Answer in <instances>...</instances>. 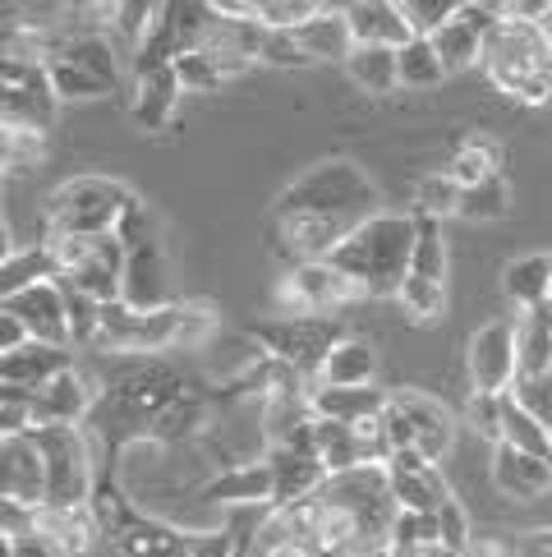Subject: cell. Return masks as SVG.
I'll return each instance as SVG.
<instances>
[{
  "label": "cell",
  "instance_id": "obj_28",
  "mask_svg": "<svg viewBox=\"0 0 552 557\" xmlns=\"http://www.w3.org/2000/svg\"><path fill=\"white\" fill-rule=\"evenodd\" d=\"M502 295L516 313H535L543 309V300L552 295V282H548V253H525V258H511L502 268Z\"/></svg>",
  "mask_w": 552,
  "mask_h": 557
},
{
  "label": "cell",
  "instance_id": "obj_2",
  "mask_svg": "<svg viewBox=\"0 0 552 557\" xmlns=\"http://www.w3.org/2000/svg\"><path fill=\"white\" fill-rule=\"evenodd\" d=\"M410 249H414V216L378 212L346 245L331 249V258H323V263L337 268L360 290V300H397L410 268Z\"/></svg>",
  "mask_w": 552,
  "mask_h": 557
},
{
  "label": "cell",
  "instance_id": "obj_9",
  "mask_svg": "<svg viewBox=\"0 0 552 557\" xmlns=\"http://www.w3.org/2000/svg\"><path fill=\"white\" fill-rule=\"evenodd\" d=\"M465 373H469V392L479 396H506L516 387V332H511V318H492V323L469 332Z\"/></svg>",
  "mask_w": 552,
  "mask_h": 557
},
{
  "label": "cell",
  "instance_id": "obj_21",
  "mask_svg": "<svg viewBox=\"0 0 552 557\" xmlns=\"http://www.w3.org/2000/svg\"><path fill=\"white\" fill-rule=\"evenodd\" d=\"M346 10V24H350V42L354 47H387V51H401L410 42V28L397 10V0H350Z\"/></svg>",
  "mask_w": 552,
  "mask_h": 557
},
{
  "label": "cell",
  "instance_id": "obj_34",
  "mask_svg": "<svg viewBox=\"0 0 552 557\" xmlns=\"http://www.w3.org/2000/svg\"><path fill=\"white\" fill-rule=\"evenodd\" d=\"M138 511H143V507H138L115 480H97V488H92V497H88V516H92V525H97V534H102L106 544L134 521Z\"/></svg>",
  "mask_w": 552,
  "mask_h": 557
},
{
  "label": "cell",
  "instance_id": "obj_43",
  "mask_svg": "<svg viewBox=\"0 0 552 557\" xmlns=\"http://www.w3.org/2000/svg\"><path fill=\"white\" fill-rule=\"evenodd\" d=\"M461 429H469L475 437H484V443L498 447L502 443V396H479V392H469V401L465 410L456 414Z\"/></svg>",
  "mask_w": 552,
  "mask_h": 557
},
{
  "label": "cell",
  "instance_id": "obj_58",
  "mask_svg": "<svg viewBox=\"0 0 552 557\" xmlns=\"http://www.w3.org/2000/svg\"><path fill=\"white\" fill-rule=\"evenodd\" d=\"M548 282H552V253H548Z\"/></svg>",
  "mask_w": 552,
  "mask_h": 557
},
{
  "label": "cell",
  "instance_id": "obj_24",
  "mask_svg": "<svg viewBox=\"0 0 552 557\" xmlns=\"http://www.w3.org/2000/svg\"><path fill=\"white\" fill-rule=\"evenodd\" d=\"M37 534H42L55 557H88L97 540H102L88 507H42L37 511Z\"/></svg>",
  "mask_w": 552,
  "mask_h": 557
},
{
  "label": "cell",
  "instance_id": "obj_17",
  "mask_svg": "<svg viewBox=\"0 0 552 557\" xmlns=\"http://www.w3.org/2000/svg\"><path fill=\"white\" fill-rule=\"evenodd\" d=\"M18 323H24L28 342H42V346H70V323H65V295L55 282H37L28 286L24 295H14V300L5 305Z\"/></svg>",
  "mask_w": 552,
  "mask_h": 557
},
{
  "label": "cell",
  "instance_id": "obj_12",
  "mask_svg": "<svg viewBox=\"0 0 552 557\" xmlns=\"http://www.w3.org/2000/svg\"><path fill=\"white\" fill-rule=\"evenodd\" d=\"M276 295H281L286 313H309V318H337L346 305L360 300V290H354L331 263H300V268H290Z\"/></svg>",
  "mask_w": 552,
  "mask_h": 557
},
{
  "label": "cell",
  "instance_id": "obj_46",
  "mask_svg": "<svg viewBox=\"0 0 552 557\" xmlns=\"http://www.w3.org/2000/svg\"><path fill=\"white\" fill-rule=\"evenodd\" d=\"M318 14V0H259V24L276 33H294Z\"/></svg>",
  "mask_w": 552,
  "mask_h": 557
},
{
  "label": "cell",
  "instance_id": "obj_53",
  "mask_svg": "<svg viewBox=\"0 0 552 557\" xmlns=\"http://www.w3.org/2000/svg\"><path fill=\"white\" fill-rule=\"evenodd\" d=\"M387 557H461V553H451L447 544H410V548H391Z\"/></svg>",
  "mask_w": 552,
  "mask_h": 557
},
{
  "label": "cell",
  "instance_id": "obj_18",
  "mask_svg": "<svg viewBox=\"0 0 552 557\" xmlns=\"http://www.w3.org/2000/svg\"><path fill=\"white\" fill-rule=\"evenodd\" d=\"M180 97H185L180 92V78H175L171 65H162V70H138V74H129V121L138 129H148V134L166 129L175 107H180Z\"/></svg>",
  "mask_w": 552,
  "mask_h": 557
},
{
  "label": "cell",
  "instance_id": "obj_22",
  "mask_svg": "<svg viewBox=\"0 0 552 557\" xmlns=\"http://www.w3.org/2000/svg\"><path fill=\"white\" fill-rule=\"evenodd\" d=\"M74 369V350L65 346H42V342H24L18 350L0 355V383L5 387H24V392H37L47 377Z\"/></svg>",
  "mask_w": 552,
  "mask_h": 557
},
{
  "label": "cell",
  "instance_id": "obj_26",
  "mask_svg": "<svg viewBox=\"0 0 552 557\" xmlns=\"http://www.w3.org/2000/svg\"><path fill=\"white\" fill-rule=\"evenodd\" d=\"M111 548L121 557H189L185 553V530L162 521V516H152V511H138L134 521L111 540Z\"/></svg>",
  "mask_w": 552,
  "mask_h": 557
},
{
  "label": "cell",
  "instance_id": "obj_42",
  "mask_svg": "<svg viewBox=\"0 0 552 557\" xmlns=\"http://www.w3.org/2000/svg\"><path fill=\"white\" fill-rule=\"evenodd\" d=\"M506 212H511V189H506L502 175H498V181L475 185V189H461L456 216H465V222H502Z\"/></svg>",
  "mask_w": 552,
  "mask_h": 557
},
{
  "label": "cell",
  "instance_id": "obj_39",
  "mask_svg": "<svg viewBox=\"0 0 552 557\" xmlns=\"http://www.w3.org/2000/svg\"><path fill=\"white\" fill-rule=\"evenodd\" d=\"M397 305L405 309V318L414 327H432V323H442V313H447V286L405 276L401 290H397Z\"/></svg>",
  "mask_w": 552,
  "mask_h": 557
},
{
  "label": "cell",
  "instance_id": "obj_45",
  "mask_svg": "<svg viewBox=\"0 0 552 557\" xmlns=\"http://www.w3.org/2000/svg\"><path fill=\"white\" fill-rule=\"evenodd\" d=\"M397 10L414 37H432L451 14H456V0H397Z\"/></svg>",
  "mask_w": 552,
  "mask_h": 557
},
{
  "label": "cell",
  "instance_id": "obj_6",
  "mask_svg": "<svg viewBox=\"0 0 552 557\" xmlns=\"http://www.w3.org/2000/svg\"><path fill=\"white\" fill-rule=\"evenodd\" d=\"M129 203L134 189L111 175H74L47 198V235H115Z\"/></svg>",
  "mask_w": 552,
  "mask_h": 557
},
{
  "label": "cell",
  "instance_id": "obj_15",
  "mask_svg": "<svg viewBox=\"0 0 552 557\" xmlns=\"http://www.w3.org/2000/svg\"><path fill=\"white\" fill-rule=\"evenodd\" d=\"M0 497L24 503V507L47 503V466H42V451H37L33 433L0 437Z\"/></svg>",
  "mask_w": 552,
  "mask_h": 557
},
{
  "label": "cell",
  "instance_id": "obj_3",
  "mask_svg": "<svg viewBox=\"0 0 552 557\" xmlns=\"http://www.w3.org/2000/svg\"><path fill=\"white\" fill-rule=\"evenodd\" d=\"M212 309L208 305H171L156 313H138L129 305H102L97 318L92 350L97 355H166L175 346H193L199 336L212 332Z\"/></svg>",
  "mask_w": 552,
  "mask_h": 557
},
{
  "label": "cell",
  "instance_id": "obj_25",
  "mask_svg": "<svg viewBox=\"0 0 552 557\" xmlns=\"http://www.w3.org/2000/svg\"><path fill=\"white\" fill-rule=\"evenodd\" d=\"M313 387H378V350L360 336H341L313 377Z\"/></svg>",
  "mask_w": 552,
  "mask_h": 557
},
{
  "label": "cell",
  "instance_id": "obj_51",
  "mask_svg": "<svg viewBox=\"0 0 552 557\" xmlns=\"http://www.w3.org/2000/svg\"><path fill=\"white\" fill-rule=\"evenodd\" d=\"M456 18H461L469 33L488 37L492 28L502 24V10H498V0H479V5H475V0H461V5H456Z\"/></svg>",
  "mask_w": 552,
  "mask_h": 557
},
{
  "label": "cell",
  "instance_id": "obj_38",
  "mask_svg": "<svg viewBox=\"0 0 552 557\" xmlns=\"http://www.w3.org/2000/svg\"><path fill=\"white\" fill-rule=\"evenodd\" d=\"M447 78L442 61H438V51L428 47V37H410V42L397 51V88H438Z\"/></svg>",
  "mask_w": 552,
  "mask_h": 557
},
{
  "label": "cell",
  "instance_id": "obj_5",
  "mask_svg": "<svg viewBox=\"0 0 552 557\" xmlns=\"http://www.w3.org/2000/svg\"><path fill=\"white\" fill-rule=\"evenodd\" d=\"M42 249L51 258V282L84 290L97 305L121 300L125 245L115 235H47Z\"/></svg>",
  "mask_w": 552,
  "mask_h": 557
},
{
  "label": "cell",
  "instance_id": "obj_40",
  "mask_svg": "<svg viewBox=\"0 0 552 557\" xmlns=\"http://www.w3.org/2000/svg\"><path fill=\"white\" fill-rule=\"evenodd\" d=\"M456 208H461V185L451 181L447 171L419 175V185H414V216H428V222H447V216H456Z\"/></svg>",
  "mask_w": 552,
  "mask_h": 557
},
{
  "label": "cell",
  "instance_id": "obj_33",
  "mask_svg": "<svg viewBox=\"0 0 552 557\" xmlns=\"http://www.w3.org/2000/svg\"><path fill=\"white\" fill-rule=\"evenodd\" d=\"M502 447L511 451H525V456H543V461H552V433L529 414L516 396H502Z\"/></svg>",
  "mask_w": 552,
  "mask_h": 557
},
{
  "label": "cell",
  "instance_id": "obj_37",
  "mask_svg": "<svg viewBox=\"0 0 552 557\" xmlns=\"http://www.w3.org/2000/svg\"><path fill=\"white\" fill-rule=\"evenodd\" d=\"M37 282H51V258L42 245H28V249H14L5 263H0V305H10L14 295H24Z\"/></svg>",
  "mask_w": 552,
  "mask_h": 557
},
{
  "label": "cell",
  "instance_id": "obj_11",
  "mask_svg": "<svg viewBox=\"0 0 552 557\" xmlns=\"http://www.w3.org/2000/svg\"><path fill=\"white\" fill-rule=\"evenodd\" d=\"M102 396V383L88 369H65L47 377L42 387L28 396V429H61V424H88V414Z\"/></svg>",
  "mask_w": 552,
  "mask_h": 557
},
{
  "label": "cell",
  "instance_id": "obj_56",
  "mask_svg": "<svg viewBox=\"0 0 552 557\" xmlns=\"http://www.w3.org/2000/svg\"><path fill=\"white\" fill-rule=\"evenodd\" d=\"M539 318H543V323H548V332H552V295H548V300H543V309H539Z\"/></svg>",
  "mask_w": 552,
  "mask_h": 557
},
{
  "label": "cell",
  "instance_id": "obj_10",
  "mask_svg": "<svg viewBox=\"0 0 552 557\" xmlns=\"http://www.w3.org/2000/svg\"><path fill=\"white\" fill-rule=\"evenodd\" d=\"M387 396H391V406L405 414V424H410V451L419 456V461L438 466V461H447V456L456 451L461 420H456V410H451V406H442L438 396H428L419 387H401V392H387Z\"/></svg>",
  "mask_w": 552,
  "mask_h": 557
},
{
  "label": "cell",
  "instance_id": "obj_29",
  "mask_svg": "<svg viewBox=\"0 0 552 557\" xmlns=\"http://www.w3.org/2000/svg\"><path fill=\"white\" fill-rule=\"evenodd\" d=\"M447 175L461 189H475L484 181H498V175H502V144H498V138H488V134L461 138L456 152H451V162H447Z\"/></svg>",
  "mask_w": 552,
  "mask_h": 557
},
{
  "label": "cell",
  "instance_id": "obj_57",
  "mask_svg": "<svg viewBox=\"0 0 552 557\" xmlns=\"http://www.w3.org/2000/svg\"><path fill=\"white\" fill-rule=\"evenodd\" d=\"M0 557H14V540H5V534H0Z\"/></svg>",
  "mask_w": 552,
  "mask_h": 557
},
{
  "label": "cell",
  "instance_id": "obj_8",
  "mask_svg": "<svg viewBox=\"0 0 552 557\" xmlns=\"http://www.w3.org/2000/svg\"><path fill=\"white\" fill-rule=\"evenodd\" d=\"M249 336L267 350V360H276L281 369L300 373L304 383H313L323 369V360L331 355V346L341 342L346 323L341 318H309V313H281L272 318V323H253Z\"/></svg>",
  "mask_w": 552,
  "mask_h": 557
},
{
  "label": "cell",
  "instance_id": "obj_1",
  "mask_svg": "<svg viewBox=\"0 0 552 557\" xmlns=\"http://www.w3.org/2000/svg\"><path fill=\"white\" fill-rule=\"evenodd\" d=\"M378 212L382 189L368 181V171L350 157H327L272 198L267 240L272 253L290 268L323 263V258H331V249L346 245Z\"/></svg>",
  "mask_w": 552,
  "mask_h": 557
},
{
  "label": "cell",
  "instance_id": "obj_32",
  "mask_svg": "<svg viewBox=\"0 0 552 557\" xmlns=\"http://www.w3.org/2000/svg\"><path fill=\"white\" fill-rule=\"evenodd\" d=\"M346 74H350V84L360 92H368V97L397 92V51H387V47H354L346 55Z\"/></svg>",
  "mask_w": 552,
  "mask_h": 557
},
{
  "label": "cell",
  "instance_id": "obj_36",
  "mask_svg": "<svg viewBox=\"0 0 552 557\" xmlns=\"http://www.w3.org/2000/svg\"><path fill=\"white\" fill-rule=\"evenodd\" d=\"M428 47L438 51V61H442V70H447V78L451 74H461V70H475L479 65V47H484V37L479 33H469L456 14L447 18V24L428 37Z\"/></svg>",
  "mask_w": 552,
  "mask_h": 557
},
{
  "label": "cell",
  "instance_id": "obj_13",
  "mask_svg": "<svg viewBox=\"0 0 552 557\" xmlns=\"http://www.w3.org/2000/svg\"><path fill=\"white\" fill-rule=\"evenodd\" d=\"M382 470H387V488H391V503H397V511L438 516L451 497H456V493H451V484L442 480V470L419 461L414 451H397Z\"/></svg>",
  "mask_w": 552,
  "mask_h": 557
},
{
  "label": "cell",
  "instance_id": "obj_47",
  "mask_svg": "<svg viewBox=\"0 0 552 557\" xmlns=\"http://www.w3.org/2000/svg\"><path fill=\"white\" fill-rule=\"evenodd\" d=\"M175 78H180V92H212V88H222L226 78L222 70H216L203 51H185V55H175Z\"/></svg>",
  "mask_w": 552,
  "mask_h": 557
},
{
  "label": "cell",
  "instance_id": "obj_52",
  "mask_svg": "<svg viewBox=\"0 0 552 557\" xmlns=\"http://www.w3.org/2000/svg\"><path fill=\"white\" fill-rule=\"evenodd\" d=\"M28 342V332H24V323H18V318L0 305V355H10V350H18Z\"/></svg>",
  "mask_w": 552,
  "mask_h": 557
},
{
  "label": "cell",
  "instance_id": "obj_44",
  "mask_svg": "<svg viewBox=\"0 0 552 557\" xmlns=\"http://www.w3.org/2000/svg\"><path fill=\"white\" fill-rule=\"evenodd\" d=\"M61 286V282H55ZM65 295V323H70V346H84L92 350V336H97V318H102V305L88 300L84 290H74V286H61Z\"/></svg>",
  "mask_w": 552,
  "mask_h": 557
},
{
  "label": "cell",
  "instance_id": "obj_48",
  "mask_svg": "<svg viewBox=\"0 0 552 557\" xmlns=\"http://www.w3.org/2000/svg\"><path fill=\"white\" fill-rule=\"evenodd\" d=\"M259 65H276V70H294V65H309L294 33H276V28H263V42H259Z\"/></svg>",
  "mask_w": 552,
  "mask_h": 557
},
{
  "label": "cell",
  "instance_id": "obj_55",
  "mask_svg": "<svg viewBox=\"0 0 552 557\" xmlns=\"http://www.w3.org/2000/svg\"><path fill=\"white\" fill-rule=\"evenodd\" d=\"M10 253H14V231H10L5 216H0V263H5Z\"/></svg>",
  "mask_w": 552,
  "mask_h": 557
},
{
  "label": "cell",
  "instance_id": "obj_41",
  "mask_svg": "<svg viewBox=\"0 0 552 557\" xmlns=\"http://www.w3.org/2000/svg\"><path fill=\"white\" fill-rule=\"evenodd\" d=\"M47 84L55 102H97V97H111L115 88H106L102 78H92L88 70L65 65V61H51L47 65Z\"/></svg>",
  "mask_w": 552,
  "mask_h": 557
},
{
  "label": "cell",
  "instance_id": "obj_35",
  "mask_svg": "<svg viewBox=\"0 0 552 557\" xmlns=\"http://www.w3.org/2000/svg\"><path fill=\"white\" fill-rule=\"evenodd\" d=\"M37 162H47V134L0 121V175H24Z\"/></svg>",
  "mask_w": 552,
  "mask_h": 557
},
{
  "label": "cell",
  "instance_id": "obj_49",
  "mask_svg": "<svg viewBox=\"0 0 552 557\" xmlns=\"http://www.w3.org/2000/svg\"><path fill=\"white\" fill-rule=\"evenodd\" d=\"M438 540L451 548V553H461L465 557V548H469V540H475V530H469V511L451 497V503L438 511Z\"/></svg>",
  "mask_w": 552,
  "mask_h": 557
},
{
  "label": "cell",
  "instance_id": "obj_30",
  "mask_svg": "<svg viewBox=\"0 0 552 557\" xmlns=\"http://www.w3.org/2000/svg\"><path fill=\"white\" fill-rule=\"evenodd\" d=\"M313 456H318V466L327 470V480H331V474L368 466L354 424H337V420H313Z\"/></svg>",
  "mask_w": 552,
  "mask_h": 557
},
{
  "label": "cell",
  "instance_id": "obj_23",
  "mask_svg": "<svg viewBox=\"0 0 552 557\" xmlns=\"http://www.w3.org/2000/svg\"><path fill=\"white\" fill-rule=\"evenodd\" d=\"M294 42H300L304 61L309 65H346V55L354 51L350 42V24H346V10L341 5H318V14L309 24L294 28Z\"/></svg>",
  "mask_w": 552,
  "mask_h": 557
},
{
  "label": "cell",
  "instance_id": "obj_27",
  "mask_svg": "<svg viewBox=\"0 0 552 557\" xmlns=\"http://www.w3.org/2000/svg\"><path fill=\"white\" fill-rule=\"evenodd\" d=\"M313 420H337V424H360L382 414L387 392L382 387H313L309 392Z\"/></svg>",
  "mask_w": 552,
  "mask_h": 557
},
{
  "label": "cell",
  "instance_id": "obj_50",
  "mask_svg": "<svg viewBox=\"0 0 552 557\" xmlns=\"http://www.w3.org/2000/svg\"><path fill=\"white\" fill-rule=\"evenodd\" d=\"M37 511L42 507H24V503H10V497H0V534L5 540H28V534H37Z\"/></svg>",
  "mask_w": 552,
  "mask_h": 557
},
{
  "label": "cell",
  "instance_id": "obj_31",
  "mask_svg": "<svg viewBox=\"0 0 552 557\" xmlns=\"http://www.w3.org/2000/svg\"><path fill=\"white\" fill-rule=\"evenodd\" d=\"M511 332H516V383L520 377H543L552 364V332L539 309L511 318Z\"/></svg>",
  "mask_w": 552,
  "mask_h": 557
},
{
  "label": "cell",
  "instance_id": "obj_54",
  "mask_svg": "<svg viewBox=\"0 0 552 557\" xmlns=\"http://www.w3.org/2000/svg\"><path fill=\"white\" fill-rule=\"evenodd\" d=\"M14 557H55V553L47 548L42 534H28V540H18V544H14Z\"/></svg>",
  "mask_w": 552,
  "mask_h": 557
},
{
  "label": "cell",
  "instance_id": "obj_19",
  "mask_svg": "<svg viewBox=\"0 0 552 557\" xmlns=\"http://www.w3.org/2000/svg\"><path fill=\"white\" fill-rule=\"evenodd\" d=\"M492 488H498L506 503H539V497L552 493V461L543 456H525V451H511V447H492Z\"/></svg>",
  "mask_w": 552,
  "mask_h": 557
},
{
  "label": "cell",
  "instance_id": "obj_7",
  "mask_svg": "<svg viewBox=\"0 0 552 557\" xmlns=\"http://www.w3.org/2000/svg\"><path fill=\"white\" fill-rule=\"evenodd\" d=\"M47 466V503L42 507H88L97 488V443L84 424L28 429Z\"/></svg>",
  "mask_w": 552,
  "mask_h": 557
},
{
  "label": "cell",
  "instance_id": "obj_20",
  "mask_svg": "<svg viewBox=\"0 0 552 557\" xmlns=\"http://www.w3.org/2000/svg\"><path fill=\"white\" fill-rule=\"evenodd\" d=\"M267 470H272V507H294L313 497L323 484H327V470L318 466L313 451H300V447H267Z\"/></svg>",
  "mask_w": 552,
  "mask_h": 557
},
{
  "label": "cell",
  "instance_id": "obj_14",
  "mask_svg": "<svg viewBox=\"0 0 552 557\" xmlns=\"http://www.w3.org/2000/svg\"><path fill=\"white\" fill-rule=\"evenodd\" d=\"M121 305L138 313H156L171 309V268H166V249L162 240H143V245H125V272H121Z\"/></svg>",
  "mask_w": 552,
  "mask_h": 557
},
{
  "label": "cell",
  "instance_id": "obj_16",
  "mask_svg": "<svg viewBox=\"0 0 552 557\" xmlns=\"http://www.w3.org/2000/svg\"><path fill=\"white\" fill-rule=\"evenodd\" d=\"M208 507H230V511H267L272 507V470L267 461H240L216 470L212 480L199 488Z\"/></svg>",
  "mask_w": 552,
  "mask_h": 557
},
{
  "label": "cell",
  "instance_id": "obj_4",
  "mask_svg": "<svg viewBox=\"0 0 552 557\" xmlns=\"http://www.w3.org/2000/svg\"><path fill=\"white\" fill-rule=\"evenodd\" d=\"M479 70L511 102L543 107L552 97V47L543 42L539 24H525V18H502V24L484 37Z\"/></svg>",
  "mask_w": 552,
  "mask_h": 557
}]
</instances>
